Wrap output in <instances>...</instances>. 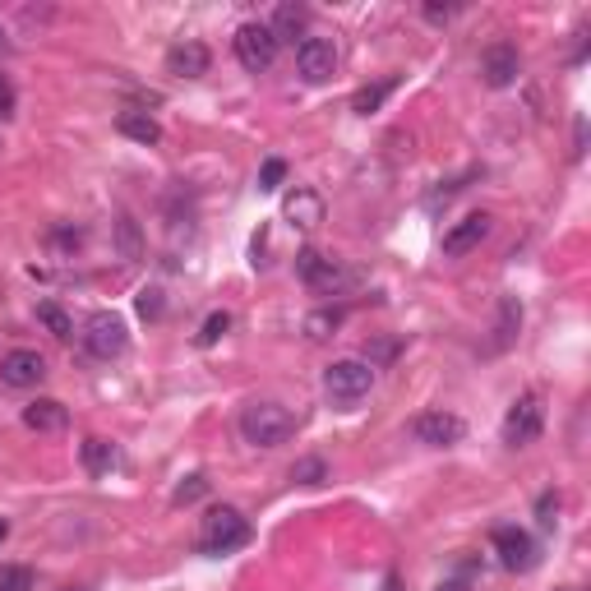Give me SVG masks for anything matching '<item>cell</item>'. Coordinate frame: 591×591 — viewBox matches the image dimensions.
<instances>
[{"instance_id":"obj_35","label":"cell","mask_w":591,"mask_h":591,"mask_svg":"<svg viewBox=\"0 0 591 591\" xmlns=\"http://www.w3.org/2000/svg\"><path fill=\"white\" fill-rule=\"evenodd\" d=\"M5 536H10V522H5V518H0V541H5Z\"/></svg>"},{"instance_id":"obj_19","label":"cell","mask_w":591,"mask_h":591,"mask_svg":"<svg viewBox=\"0 0 591 591\" xmlns=\"http://www.w3.org/2000/svg\"><path fill=\"white\" fill-rule=\"evenodd\" d=\"M79 458H84V471H88V476H107V471L116 467V448H111L107 439H84Z\"/></svg>"},{"instance_id":"obj_4","label":"cell","mask_w":591,"mask_h":591,"mask_svg":"<svg viewBox=\"0 0 591 591\" xmlns=\"http://www.w3.org/2000/svg\"><path fill=\"white\" fill-rule=\"evenodd\" d=\"M79 338H84L88 356H97V361H116V356L130 347V328H125V319L116 310H97L84 324Z\"/></svg>"},{"instance_id":"obj_29","label":"cell","mask_w":591,"mask_h":591,"mask_svg":"<svg viewBox=\"0 0 591 591\" xmlns=\"http://www.w3.org/2000/svg\"><path fill=\"white\" fill-rule=\"evenodd\" d=\"M282 181H287V162H282V157H268L264 167H259V190H278Z\"/></svg>"},{"instance_id":"obj_6","label":"cell","mask_w":591,"mask_h":591,"mask_svg":"<svg viewBox=\"0 0 591 591\" xmlns=\"http://www.w3.org/2000/svg\"><path fill=\"white\" fill-rule=\"evenodd\" d=\"M541 430H545L541 398H536V393H522V398L508 407V416H504V444L508 448H527V444L541 439Z\"/></svg>"},{"instance_id":"obj_2","label":"cell","mask_w":591,"mask_h":591,"mask_svg":"<svg viewBox=\"0 0 591 591\" xmlns=\"http://www.w3.org/2000/svg\"><path fill=\"white\" fill-rule=\"evenodd\" d=\"M241 545H250V522H245L241 508H231V504L208 508L199 550H204V555H231V550H241Z\"/></svg>"},{"instance_id":"obj_28","label":"cell","mask_w":591,"mask_h":591,"mask_svg":"<svg viewBox=\"0 0 591 591\" xmlns=\"http://www.w3.org/2000/svg\"><path fill=\"white\" fill-rule=\"evenodd\" d=\"M116 231H121V250H125V259H139V222L130 218V213H121V222H116Z\"/></svg>"},{"instance_id":"obj_10","label":"cell","mask_w":591,"mask_h":591,"mask_svg":"<svg viewBox=\"0 0 591 591\" xmlns=\"http://www.w3.org/2000/svg\"><path fill=\"white\" fill-rule=\"evenodd\" d=\"M490 227H495V218L490 213H467L462 222H453V227L444 231V254L448 259H462V254H471L476 245L490 236Z\"/></svg>"},{"instance_id":"obj_37","label":"cell","mask_w":591,"mask_h":591,"mask_svg":"<svg viewBox=\"0 0 591 591\" xmlns=\"http://www.w3.org/2000/svg\"><path fill=\"white\" fill-rule=\"evenodd\" d=\"M65 591H88V587H65Z\"/></svg>"},{"instance_id":"obj_33","label":"cell","mask_w":591,"mask_h":591,"mask_svg":"<svg viewBox=\"0 0 591 591\" xmlns=\"http://www.w3.org/2000/svg\"><path fill=\"white\" fill-rule=\"evenodd\" d=\"M425 19H430V24H448V19H453V14H458V5H425Z\"/></svg>"},{"instance_id":"obj_23","label":"cell","mask_w":591,"mask_h":591,"mask_svg":"<svg viewBox=\"0 0 591 591\" xmlns=\"http://www.w3.org/2000/svg\"><path fill=\"white\" fill-rule=\"evenodd\" d=\"M388 93H393V79L361 88V93L351 97V111H356V116H370V111H379V107H384V97H388Z\"/></svg>"},{"instance_id":"obj_20","label":"cell","mask_w":591,"mask_h":591,"mask_svg":"<svg viewBox=\"0 0 591 591\" xmlns=\"http://www.w3.org/2000/svg\"><path fill=\"white\" fill-rule=\"evenodd\" d=\"M342 319H347V310H338V305H324V310H314L310 319H305V338H310V342L333 338V333L342 328Z\"/></svg>"},{"instance_id":"obj_9","label":"cell","mask_w":591,"mask_h":591,"mask_svg":"<svg viewBox=\"0 0 591 591\" xmlns=\"http://www.w3.org/2000/svg\"><path fill=\"white\" fill-rule=\"evenodd\" d=\"M490 541H495V555L508 573H527V568H536V541H531L522 527H495Z\"/></svg>"},{"instance_id":"obj_24","label":"cell","mask_w":591,"mask_h":591,"mask_svg":"<svg viewBox=\"0 0 591 591\" xmlns=\"http://www.w3.org/2000/svg\"><path fill=\"white\" fill-rule=\"evenodd\" d=\"M227 328H231V314L227 310H213L204 319V328H199V338H194V342H199V347H218V342L227 338Z\"/></svg>"},{"instance_id":"obj_7","label":"cell","mask_w":591,"mask_h":591,"mask_svg":"<svg viewBox=\"0 0 591 591\" xmlns=\"http://www.w3.org/2000/svg\"><path fill=\"white\" fill-rule=\"evenodd\" d=\"M296 70H301L305 84H328V79L338 74V47H333L328 37H301Z\"/></svg>"},{"instance_id":"obj_22","label":"cell","mask_w":591,"mask_h":591,"mask_svg":"<svg viewBox=\"0 0 591 591\" xmlns=\"http://www.w3.org/2000/svg\"><path fill=\"white\" fill-rule=\"evenodd\" d=\"M37 324L47 328L51 338H61V342H65V338H74V319L61 310V305H51V301L37 305Z\"/></svg>"},{"instance_id":"obj_36","label":"cell","mask_w":591,"mask_h":591,"mask_svg":"<svg viewBox=\"0 0 591 591\" xmlns=\"http://www.w3.org/2000/svg\"><path fill=\"white\" fill-rule=\"evenodd\" d=\"M439 591H462V587H458V582H448V587H439Z\"/></svg>"},{"instance_id":"obj_13","label":"cell","mask_w":591,"mask_h":591,"mask_svg":"<svg viewBox=\"0 0 591 591\" xmlns=\"http://www.w3.org/2000/svg\"><path fill=\"white\" fill-rule=\"evenodd\" d=\"M296 273H301V282H305V287H314V291H333L342 282V268L333 264V259H324L319 250H301V254H296Z\"/></svg>"},{"instance_id":"obj_1","label":"cell","mask_w":591,"mask_h":591,"mask_svg":"<svg viewBox=\"0 0 591 591\" xmlns=\"http://www.w3.org/2000/svg\"><path fill=\"white\" fill-rule=\"evenodd\" d=\"M241 435L254 448H282L296 435V416L282 402H250L241 411Z\"/></svg>"},{"instance_id":"obj_21","label":"cell","mask_w":591,"mask_h":591,"mask_svg":"<svg viewBox=\"0 0 591 591\" xmlns=\"http://www.w3.org/2000/svg\"><path fill=\"white\" fill-rule=\"evenodd\" d=\"M305 19H310V14H305V5H282L278 10V19H273V37H278V42H296V37L305 33Z\"/></svg>"},{"instance_id":"obj_31","label":"cell","mask_w":591,"mask_h":591,"mask_svg":"<svg viewBox=\"0 0 591 591\" xmlns=\"http://www.w3.org/2000/svg\"><path fill=\"white\" fill-rule=\"evenodd\" d=\"M536 518H541V527H555V518H559V495H541V499H536Z\"/></svg>"},{"instance_id":"obj_15","label":"cell","mask_w":591,"mask_h":591,"mask_svg":"<svg viewBox=\"0 0 591 591\" xmlns=\"http://www.w3.org/2000/svg\"><path fill=\"white\" fill-rule=\"evenodd\" d=\"M208 65H213V56H208L204 42H181V47L167 51V70L176 79H199V74H208Z\"/></svg>"},{"instance_id":"obj_34","label":"cell","mask_w":591,"mask_h":591,"mask_svg":"<svg viewBox=\"0 0 591 591\" xmlns=\"http://www.w3.org/2000/svg\"><path fill=\"white\" fill-rule=\"evenodd\" d=\"M379 591H402V578H398V573H388L384 587H379Z\"/></svg>"},{"instance_id":"obj_17","label":"cell","mask_w":591,"mask_h":591,"mask_svg":"<svg viewBox=\"0 0 591 591\" xmlns=\"http://www.w3.org/2000/svg\"><path fill=\"white\" fill-rule=\"evenodd\" d=\"M522 333V301L518 296H504L499 301V319H495V338H490V351H508Z\"/></svg>"},{"instance_id":"obj_8","label":"cell","mask_w":591,"mask_h":591,"mask_svg":"<svg viewBox=\"0 0 591 591\" xmlns=\"http://www.w3.org/2000/svg\"><path fill=\"white\" fill-rule=\"evenodd\" d=\"M411 435L430 448H453L467 435V425H462V416H453V411H421V416L411 421Z\"/></svg>"},{"instance_id":"obj_3","label":"cell","mask_w":591,"mask_h":591,"mask_svg":"<svg viewBox=\"0 0 591 591\" xmlns=\"http://www.w3.org/2000/svg\"><path fill=\"white\" fill-rule=\"evenodd\" d=\"M370 388H374L370 361H333L324 370V393L338 402V407H356Z\"/></svg>"},{"instance_id":"obj_11","label":"cell","mask_w":591,"mask_h":591,"mask_svg":"<svg viewBox=\"0 0 591 591\" xmlns=\"http://www.w3.org/2000/svg\"><path fill=\"white\" fill-rule=\"evenodd\" d=\"M42 379H47V361H42L37 351H28V347L10 351V356L0 361V384L5 388H37Z\"/></svg>"},{"instance_id":"obj_25","label":"cell","mask_w":591,"mask_h":591,"mask_svg":"<svg viewBox=\"0 0 591 591\" xmlns=\"http://www.w3.org/2000/svg\"><path fill=\"white\" fill-rule=\"evenodd\" d=\"M208 495V476H185L181 485H176V490H171V504H199V499Z\"/></svg>"},{"instance_id":"obj_12","label":"cell","mask_w":591,"mask_h":591,"mask_svg":"<svg viewBox=\"0 0 591 591\" xmlns=\"http://www.w3.org/2000/svg\"><path fill=\"white\" fill-rule=\"evenodd\" d=\"M522 70V56L518 47H508V42H495V47H485L481 51V79L490 88H508L513 79H518Z\"/></svg>"},{"instance_id":"obj_5","label":"cell","mask_w":591,"mask_h":591,"mask_svg":"<svg viewBox=\"0 0 591 591\" xmlns=\"http://www.w3.org/2000/svg\"><path fill=\"white\" fill-rule=\"evenodd\" d=\"M231 47H236V61L245 65L250 74L268 70V65L278 61V37H273V28L259 24V19H245L241 28H236V37H231Z\"/></svg>"},{"instance_id":"obj_32","label":"cell","mask_w":591,"mask_h":591,"mask_svg":"<svg viewBox=\"0 0 591 591\" xmlns=\"http://www.w3.org/2000/svg\"><path fill=\"white\" fill-rule=\"evenodd\" d=\"M14 116V84L0 74V121H10Z\"/></svg>"},{"instance_id":"obj_26","label":"cell","mask_w":591,"mask_h":591,"mask_svg":"<svg viewBox=\"0 0 591 591\" xmlns=\"http://www.w3.org/2000/svg\"><path fill=\"white\" fill-rule=\"evenodd\" d=\"M291 481H301V485H324V481H328L324 458H301L296 467H291Z\"/></svg>"},{"instance_id":"obj_18","label":"cell","mask_w":591,"mask_h":591,"mask_svg":"<svg viewBox=\"0 0 591 591\" xmlns=\"http://www.w3.org/2000/svg\"><path fill=\"white\" fill-rule=\"evenodd\" d=\"M116 130H121L125 139H134V144H144V148L162 144V125H157L148 111H121V116H116Z\"/></svg>"},{"instance_id":"obj_38","label":"cell","mask_w":591,"mask_h":591,"mask_svg":"<svg viewBox=\"0 0 591 591\" xmlns=\"http://www.w3.org/2000/svg\"><path fill=\"white\" fill-rule=\"evenodd\" d=\"M0 47H5V42H0Z\"/></svg>"},{"instance_id":"obj_27","label":"cell","mask_w":591,"mask_h":591,"mask_svg":"<svg viewBox=\"0 0 591 591\" xmlns=\"http://www.w3.org/2000/svg\"><path fill=\"white\" fill-rule=\"evenodd\" d=\"M0 591H33V573L24 564H5L0 568Z\"/></svg>"},{"instance_id":"obj_16","label":"cell","mask_w":591,"mask_h":591,"mask_svg":"<svg viewBox=\"0 0 591 591\" xmlns=\"http://www.w3.org/2000/svg\"><path fill=\"white\" fill-rule=\"evenodd\" d=\"M282 213H287L296 227H319V222H324V199H319L314 190H305V185H296V190L287 194Z\"/></svg>"},{"instance_id":"obj_14","label":"cell","mask_w":591,"mask_h":591,"mask_svg":"<svg viewBox=\"0 0 591 591\" xmlns=\"http://www.w3.org/2000/svg\"><path fill=\"white\" fill-rule=\"evenodd\" d=\"M24 425L37 430V435H61L65 425H70V411H65L56 398H33L24 407Z\"/></svg>"},{"instance_id":"obj_30","label":"cell","mask_w":591,"mask_h":591,"mask_svg":"<svg viewBox=\"0 0 591 591\" xmlns=\"http://www.w3.org/2000/svg\"><path fill=\"white\" fill-rule=\"evenodd\" d=\"M139 314H144V319H162V291L157 287L139 291Z\"/></svg>"}]
</instances>
